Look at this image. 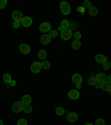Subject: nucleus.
Wrapping results in <instances>:
<instances>
[{
	"mask_svg": "<svg viewBox=\"0 0 111 125\" xmlns=\"http://www.w3.org/2000/svg\"><path fill=\"white\" fill-rule=\"evenodd\" d=\"M82 7L85 8V9H89V8H91V7H92V5H91V1H90V0H85V2H83Z\"/></svg>",
	"mask_w": 111,
	"mask_h": 125,
	"instance_id": "obj_25",
	"label": "nucleus"
},
{
	"mask_svg": "<svg viewBox=\"0 0 111 125\" xmlns=\"http://www.w3.org/2000/svg\"><path fill=\"white\" fill-rule=\"evenodd\" d=\"M49 36H50V38H56V37H57L58 36V31L57 30H52V29H51V30H50L49 31Z\"/></svg>",
	"mask_w": 111,
	"mask_h": 125,
	"instance_id": "obj_26",
	"label": "nucleus"
},
{
	"mask_svg": "<svg viewBox=\"0 0 111 125\" xmlns=\"http://www.w3.org/2000/svg\"><path fill=\"white\" fill-rule=\"evenodd\" d=\"M60 34H61V38L62 40H69L71 37H72V31L70 28H67V29H62L60 31Z\"/></svg>",
	"mask_w": 111,
	"mask_h": 125,
	"instance_id": "obj_2",
	"label": "nucleus"
},
{
	"mask_svg": "<svg viewBox=\"0 0 111 125\" xmlns=\"http://www.w3.org/2000/svg\"><path fill=\"white\" fill-rule=\"evenodd\" d=\"M40 64H41V68H43V69H49L50 68V62L48 60H42V62H40Z\"/></svg>",
	"mask_w": 111,
	"mask_h": 125,
	"instance_id": "obj_21",
	"label": "nucleus"
},
{
	"mask_svg": "<svg viewBox=\"0 0 111 125\" xmlns=\"http://www.w3.org/2000/svg\"><path fill=\"white\" fill-rule=\"evenodd\" d=\"M60 11H61L62 15H69L70 11H71V6L69 5V2L62 1L60 3Z\"/></svg>",
	"mask_w": 111,
	"mask_h": 125,
	"instance_id": "obj_1",
	"label": "nucleus"
},
{
	"mask_svg": "<svg viewBox=\"0 0 111 125\" xmlns=\"http://www.w3.org/2000/svg\"><path fill=\"white\" fill-rule=\"evenodd\" d=\"M82 81H83V78L80 74H73L72 75V82L76 84V85H77V84H81Z\"/></svg>",
	"mask_w": 111,
	"mask_h": 125,
	"instance_id": "obj_13",
	"label": "nucleus"
},
{
	"mask_svg": "<svg viewBox=\"0 0 111 125\" xmlns=\"http://www.w3.org/2000/svg\"><path fill=\"white\" fill-rule=\"evenodd\" d=\"M0 125H3V122L1 120H0Z\"/></svg>",
	"mask_w": 111,
	"mask_h": 125,
	"instance_id": "obj_38",
	"label": "nucleus"
},
{
	"mask_svg": "<svg viewBox=\"0 0 111 125\" xmlns=\"http://www.w3.org/2000/svg\"><path fill=\"white\" fill-rule=\"evenodd\" d=\"M96 62H99V64H104L106 62H108V58H107V56H104L102 54H98L96 56Z\"/></svg>",
	"mask_w": 111,
	"mask_h": 125,
	"instance_id": "obj_12",
	"label": "nucleus"
},
{
	"mask_svg": "<svg viewBox=\"0 0 111 125\" xmlns=\"http://www.w3.org/2000/svg\"><path fill=\"white\" fill-rule=\"evenodd\" d=\"M11 81H12V78H11L10 74H5V75H3V82H5L6 84H9Z\"/></svg>",
	"mask_w": 111,
	"mask_h": 125,
	"instance_id": "obj_22",
	"label": "nucleus"
},
{
	"mask_svg": "<svg viewBox=\"0 0 111 125\" xmlns=\"http://www.w3.org/2000/svg\"><path fill=\"white\" fill-rule=\"evenodd\" d=\"M7 0H0V9H3L7 6Z\"/></svg>",
	"mask_w": 111,
	"mask_h": 125,
	"instance_id": "obj_31",
	"label": "nucleus"
},
{
	"mask_svg": "<svg viewBox=\"0 0 111 125\" xmlns=\"http://www.w3.org/2000/svg\"><path fill=\"white\" fill-rule=\"evenodd\" d=\"M32 22H34L32 18H30V17H23L20 21V25L22 27H30L32 25Z\"/></svg>",
	"mask_w": 111,
	"mask_h": 125,
	"instance_id": "obj_7",
	"label": "nucleus"
},
{
	"mask_svg": "<svg viewBox=\"0 0 111 125\" xmlns=\"http://www.w3.org/2000/svg\"><path fill=\"white\" fill-rule=\"evenodd\" d=\"M17 125H28V123H27V121L25 118H20L18 121V123H17Z\"/></svg>",
	"mask_w": 111,
	"mask_h": 125,
	"instance_id": "obj_30",
	"label": "nucleus"
},
{
	"mask_svg": "<svg viewBox=\"0 0 111 125\" xmlns=\"http://www.w3.org/2000/svg\"><path fill=\"white\" fill-rule=\"evenodd\" d=\"M23 106L25 105L21 103V102H16V103H13L12 105V111L13 113H20L23 111Z\"/></svg>",
	"mask_w": 111,
	"mask_h": 125,
	"instance_id": "obj_5",
	"label": "nucleus"
},
{
	"mask_svg": "<svg viewBox=\"0 0 111 125\" xmlns=\"http://www.w3.org/2000/svg\"><path fill=\"white\" fill-rule=\"evenodd\" d=\"M101 89H103L106 92H110L111 91V83L110 82H103V83H101Z\"/></svg>",
	"mask_w": 111,
	"mask_h": 125,
	"instance_id": "obj_15",
	"label": "nucleus"
},
{
	"mask_svg": "<svg viewBox=\"0 0 111 125\" xmlns=\"http://www.w3.org/2000/svg\"><path fill=\"white\" fill-rule=\"evenodd\" d=\"M56 114L59 115V116H61V115L65 114V109H63V107H57V108H56Z\"/></svg>",
	"mask_w": 111,
	"mask_h": 125,
	"instance_id": "obj_24",
	"label": "nucleus"
},
{
	"mask_svg": "<svg viewBox=\"0 0 111 125\" xmlns=\"http://www.w3.org/2000/svg\"><path fill=\"white\" fill-rule=\"evenodd\" d=\"M47 55L48 54H47V52L44 49H40L38 52V57L40 58V59H42V60H44L47 58Z\"/></svg>",
	"mask_w": 111,
	"mask_h": 125,
	"instance_id": "obj_18",
	"label": "nucleus"
},
{
	"mask_svg": "<svg viewBox=\"0 0 111 125\" xmlns=\"http://www.w3.org/2000/svg\"><path fill=\"white\" fill-rule=\"evenodd\" d=\"M71 47H72L75 50H77V49H79L81 47V42H80V40H73L72 42V44H71Z\"/></svg>",
	"mask_w": 111,
	"mask_h": 125,
	"instance_id": "obj_19",
	"label": "nucleus"
},
{
	"mask_svg": "<svg viewBox=\"0 0 111 125\" xmlns=\"http://www.w3.org/2000/svg\"><path fill=\"white\" fill-rule=\"evenodd\" d=\"M12 27L13 28H19V27H20V22H19V21H13Z\"/></svg>",
	"mask_w": 111,
	"mask_h": 125,
	"instance_id": "obj_33",
	"label": "nucleus"
},
{
	"mask_svg": "<svg viewBox=\"0 0 111 125\" xmlns=\"http://www.w3.org/2000/svg\"><path fill=\"white\" fill-rule=\"evenodd\" d=\"M77 10H78V11H80L81 13H83V12H85V8H83V7H78V8H77Z\"/></svg>",
	"mask_w": 111,
	"mask_h": 125,
	"instance_id": "obj_34",
	"label": "nucleus"
},
{
	"mask_svg": "<svg viewBox=\"0 0 111 125\" xmlns=\"http://www.w3.org/2000/svg\"><path fill=\"white\" fill-rule=\"evenodd\" d=\"M85 125H93V124H91V123H87V124H85Z\"/></svg>",
	"mask_w": 111,
	"mask_h": 125,
	"instance_id": "obj_39",
	"label": "nucleus"
},
{
	"mask_svg": "<svg viewBox=\"0 0 111 125\" xmlns=\"http://www.w3.org/2000/svg\"><path fill=\"white\" fill-rule=\"evenodd\" d=\"M31 72L34 74H38L40 73V70H41V64L39 62H34L31 64V67H30Z\"/></svg>",
	"mask_w": 111,
	"mask_h": 125,
	"instance_id": "obj_3",
	"label": "nucleus"
},
{
	"mask_svg": "<svg viewBox=\"0 0 111 125\" xmlns=\"http://www.w3.org/2000/svg\"><path fill=\"white\" fill-rule=\"evenodd\" d=\"M89 10V15L91 16V17H96L97 15H98V9H97V7H91V8H89L88 9Z\"/></svg>",
	"mask_w": 111,
	"mask_h": 125,
	"instance_id": "obj_17",
	"label": "nucleus"
},
{
	"mask_svg": "<svg viewBox=\"0 0 111 125\" xmlns=\"http://www.w3.org/2000/svg\"><path fill=\"white\" fill-rule=\"evenodd\" d=\"M67 120L69 121L70 123H75L76 121L78 120V114L75 112H69L67 113Z\"/></svg>",
	"mask_w": 111,
	"mask_h": 125,
	"instance_id": "obj_9",
	"label": "nucleus"
},
{
	"mask_svg": "<svg viewBox=\"0 0 111 125\" xmlns=\"http://www.w3.org/2000/svg\"><path fill=\"white\" fill-rule=\"evenodd\" d=\"M87 82H88L89 85H94L97 81H96V77H94V76H91V77H89V79Z\"/></svg>",
	"mask_w": 111,
	"mask_h": 125,
	"instance_id": "obj_27",
	"label": "nucleus"
},
{
	"mask_svg": "<svg viewBox=\"0 0 111 125\" xmlns=\"http://www.w3.org/2000/svg\"><path fill=\"white\" fill-rule=\"evenodd\" d=\"M9 85H10L11 87H13V86H16V81H11L10 83H9Z\"/></svg>",
	"mask_w": 111,
	"mask_h": 125,
	"instance_id": "obj_36",
	"label": "nucleus"
},
{
	"mask_svg": "<svg viewBox=\"0 0 111 125\" xmlns=\"http://www.w3.org/2000/svg\"><path fill=\"white\" fill-rule=\"evenodd\" d=\"M23 111H25V113H27V114H30V113L32 112V106H31L30 104L25 105V106H23Z\"/></svg>",
	"mask_w": 111,
	"mask_h": 125,
	"instance_id": "obj_23",
	"label": "nucleus"
},
{
	"mask_svg": "<svg viewBox=\"0 0 111 125\" xmlns=\"http://www.w3.org/2000/svg\"><path fill=\"white\" fill-rule=\"evenodd\" d=\"M110 66H111V64L109 62H106L104 64H102V68H103L104 70H109L110 69Z\"/></svg>",
	"mask_w": 111,
	"mask_h": 125,
	"instance_id": "obj_28",
	"label": "nucleus"
},
{
	"mask_svg": "<svg viewBox=\"0 0 111 125\" xmlns=\"http://www.w3.org/2000/svg\"><path fill=\"white\" fill-rule=\"evenodd\" d=\"M40 42H41L42 45H49L50 42H51V38H50L49 35L44 34V35H42L41 38H40Z\"/></svg>",
	"mask_w": 111,
	"mask_h": 125,
	"instance_id": "obj_11",
	"label": "nucleus"
},
{
	"mask_svg": "<svg viewBox=\"0 0 111 125\" xmlns=\"http://www.w3.org/2000/svg\"><path fill=\"white\" fill-rule=\"evenodd\" d=\"M68 97H69L70 99H72V101H76V99H78L80 97V93H79L77 89H70V91L68 92Z\"/></svg>",
	"mask_w": 111,
	"mask_h": 125,
	"instance_id": "obj_4",
	"label": "nucleus"
},
{
	"mask_svg": "<svg viewBox=\"0 0 111 125\" xmlns=\"http://www.w3.org/2000/svg\"><path fill=\"white\" fill-rule=\"evenodd\" d=\"M11 17H12L13 21H19V22H20L21 19L23 18L22 13H21L20 11H13V12L11 13Z\"/></svg>",
	"mask_w": 111,
	"mask_h": 125,
	"instance_id": "obj_10",
	"label": "nucleus"
},
{
	"mask_svg": "<svg viewBox=\"0 0 111 125\" xmlns=\"http://www.w3.org/2000/svg\"><path fill=\"white\" fill-rule=\"evenodd\" d=\"M73 37H75V40H79V39L81 38V34L79 32V31H77V32H75V34L72 35Z\"/></svg>",
	"mask_w": 111,
	"mask_h": 125,
	"instance_id": "obj_32",
	"label": "nucleus"
},
{
	"mask_svg": "<svg viewBox=\"0 0 111 125\" xmlns=\"http://www.w3.org/2000/svg\"><path fill=\"white\" fill-rule=\"evenodd\" d=\"M31 101H32V98H31L30 95H23L22 98H21V103H22L23 105H28V104H30Z\"/></svg>",
	"mask_w": 111,
	"mask_h": 125,
	"instance_id": "obj_16",
	"label": "nucleus"
},
{
	"mask_svg": "<svg viewBox=\"0 0 111 125\" xmlns=\"http://www.w3.org/2000/svg\"><path fill=\"white\" fill-rule=\"evenodd\" d=\"M69 26H70V22L67 20V19H63V20L61 21V25H60V27H61L62 29H67V28H69Z\"/></svg>",
	"mask_w": 111,
	"mask_h": 125,
	"instance_id": "obj_20",
	"label": "nucleus"
},
{
	"mask_svg": "<svg viewBox=\"0 0 111 125\" xmlns=\"http://www.w3.org/2000/svg\"><path fill=\"white\" fill-rule=\"evenodd\" d=\"M94 77H96V81L98 82V83H103V82H106V79H107V76L104 75L103 73H99V74H97L96 76H94Z\"/></svg>",
	"mask_w": 111,
	"mask_h": 125,
	"instance_id": "obj_14",
	"label": "nucleus"
},
{
	"mask_svg": "<svg viewBox=\"0 0 111 125\" xmlns=\"http://www.w3.org/2000/svg\"><path fill=\"white\" fill-rule=\"evenodd\" d=\"M94 86H96V88H100V87H101V84H100V83H98V82H96Z\"/></svg>",
	"mask_w": 111,
	"mask_h": 125,
	"instance_id": "obj_35",
	"label": "nucleus"
},
{
	"mask_svg": "<svg viewBox=\"0 0 111 125\" xmlns=\"http://www.w3.org/2000/svg\"><path fill=\"white\" fill-rule=\"evenodd\" d=\"M96 125H106V122H104L103 118H98L96 121Z\"/></svg>",
	"mask_w": 111,
	"mask_h": 125,
	"instance_id": "obj_29",
	"label": "nucleus"
},
{
	"mask_svg": "<svg viewBox=\"0 0 111 125\" xmlns=\"http://www.w3.org/2000/svg\"><path fill=\"white\" fill-rule=\"evenodd\" d=\"M30 50H31V48L28 44H21L20 46H19V52L23 55H28L29 52H30Z\"/></svg>",
	"mask_w": 111,
	"mask_h": 125,
	"instance_id": "obj_6",
	"label": "nucleus"
},
{
	"mask_svg": "<svg viewBox=\"0 0 111 125\" xmlns=\"http://www.w3.org/2000/svg\"><path fill=\"white\" fill-rule=\"evenodd\" d=\"M76 86H77V89L81 88V84H77V85H76Z\"/></svg>",
	"mask_w": 111,
	"mask_h": 125,
	"instance_id": "obj_37",
	"label": "nucleus"
},
{
	"mask_svg": "<svg viewBox=\"0 0 111 125\" xmlns=\"http://www.w3.org/2000/svg\"><path fill=\"white\" fill-rule=\"evenodd\" d=\"M39 30L42 31V32H47V31L51 30V23L50 22H42L40 26H39Z\"/></svg>",
	"mask_w": 111,
	"mask_h": 125,
	"instance_id": "obj_8",
	"label": "nucleus"
}]
</instances>
